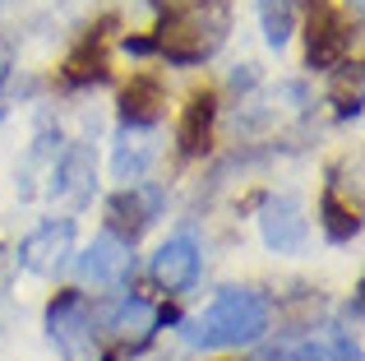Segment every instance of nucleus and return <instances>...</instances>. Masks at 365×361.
I'll return each mask as SVG.
<instances>
[{
	"label": "nucleus",
	"mask_w": 365,
	"mask_h": 361,
	"mask_svg": "<svg viewBox=\"0 0 365 361\" xmlns=\"http://www.w3.org/2000/svg\"><path fill=\"white\" fill-rule=\"evenodd\" d=\"M199 278V245L195 236H171L158 255H153V283L162 292H185Z\"/></svg>",
	"instance_id": "nucleus-7"
},
{
	"label": "nucleus",
	"mask_w": 365,
	"mask_h": 361,
	"mask_svg": "<svg viewBox=\"0 0 365 361\" xmlns=\"http://www.w3.org/2000/svg\"><path fill=\"white\" fill-rule=\"evenodd\" d=\"M111 329H116L120 338H130V343H143V338L158 329V310H153L148 301L130 297V301H120V306H116V315H111Z\"/></svg>",
	"instance_id": "nucleus-12"
},
{
	"label": "nucleus",
	"mask_w": 365,
	"mask_h": 361,
	"mask_svg": "<svg viewBox=\"0 0 365 361\" xmlns=\"http://www.w3.org/2000/svg\"><path fill=\"white\" fill-rule=\"evenodd\" d=\"M213 116H217V98L213 93H195L180 116V148L185 153H204L208 148V135H213Z\"/></svg>",
	"instance_id": "nucleus-11"
},
{
	"label": "nucleus",
	"mask_w": 365,
	"mask_h": 361,
	"mask_svg": "<svg viewBox=\"0 0 365 361\" xmlns=\"http://www.w3.org/2000/svg\"><path fill=\"white\" fill-rule=\"evenodd\" d=\"M347 19L329 5V0H314L310 9V65H338L347 56Z\"/></svg>",
	"instance_id": "nucleus-8"
},
{
	"label": "nucleus",
	"mask_w": 365,
	"mask_h": 361,
	"mask_svg": "<svg viewBox=\"0 0 365 361\" xmlns=\"http://www.w3.org/2000/svg\"><path fill=\"white\" fill-rule=\"evenodd\" d=\"M153 158H158L153 126H125L120 139H116V153H111V172H116V180L134 185V180H139V176L153 167Z\"/></svg>",
	"instance_id": "nucleus-9"
},
{
	"label": "nucleus",
	"mask_w": 365,
	"mask_h": 361,
	"mask_svg": "<svg viewBox=\"0 0 365 361\" xmlns=\"http://www.w3.org/2000/svg\"><path fill=\"white\" fill-rule=\"evenodd\" d=\"M46 329H51V343L65 352V361H93V357H98V343H93V320L83 315V301L74 297V292H65V297L51 306Z\"/></svg>",
	"instance_id": "nucleus-3"
},
{
	"label": "nucleus",
	"mask_w": 365,
	"mask_h": 361,
	"mask_svg": "<svg viewBox=\"0 0 365 361\" xmlns=\"http://www.w3.org/2000/svg\"><path fill=\"white\" fill-rule=\"evenodd\" d=\"M282 361H333V352H324V347L305 343V347H296V352H292V357H282Z\"/></svg>",
	"instance_id": "nucleus-15"
},
{
	"label": "nucleus",
	"mask_w": 365,
	"mask_h": 361,
	"mask_svg": "<svg viewBox=\"0 0 365 361\" xmlns=\"http://www.w3.org/2000/svg\"><path fill=\"white\" fill-rule=\"evenodd\" d=\"M70 250H74V223L70 218H56V223H42L33 236H28L24 250H19V260H24L33 273H56L65 260H70Z\"/></svg>",
	"instance_id": "nucleus-5"
},
{
	"label": "nucleus",
	"mask_w": 365,
	"mask_h": 361,
	"mask_svg": "<svg viewBox=\"0 0 365 361\" xmlns=\"http://www.w3.org/2000/svg\"><path fill=\"white\" fill-rule=\"evenodd\" d=\"M227 28H232V14H227L222 0H190L185 9L162 19L158 28V51L176 65H195L208 61V56L222 46Z\"/></svg>",
	"instance_id": "nucleus-1"
},
{
	"label": "nucleus",
	"mask_w": 365,
	"mask_h": 361,
	"mask_svg": "<svg viewBox=\"0 0 365 361\" xmlns=\"http://www.w3.org/2000/svg\"><path fill=\"white\" fill-rule=\"evenodd\" d=\"M268 329V301L250 288H227L204 315L190 325L195 347H245Z\"/></svg>",
	"instance_id": "nucleus-2"
},
{
	"label": "nucleus",
	"mask_w": 365,
	"mask_h": 361,
	"mask_svg": "<svg viewBox=\"0 0 365 361\" xmlns=\"http://www.w3.org/2000/svg\"><path fill=\"white\" fill-rule=\"evenodd\" d=\"M162 107H167V93H162V83H158V79H148V74L130 79V88L120 93L125 126H153Z\"/></svg>",
	"instance_id": "nucleus-10"
},
{
	"label": "nucleus",
	"mask_w": 365,
	"mask_h": 361,
	"mask_svg": "<svg viewBox=\"0 0 365 361\" xmlns=\"http://www.w3.org/2000/svg\"><path fill=\"white\" fill-rule=\"evenodd\" d=\"M259 24L268 46H287V37L296 33V0H259Z\"/></svg>",
	"instance_id": "nucleus-13"
},
{
	"label": "nucleus",
	"mask_w": 365,
	"mask_h": 361,
	"mask_svg": "<svg viewBox=\"0 0 365 361\" xmlns=\"http://www.w3.org/2000/svg\"><path fill=\"white\" fill-rule=\"evenodd\" d=\"M333 361H361V352H356L351 343H342V347H338V357H333Z\"/></svg>",
	"instance_id": "nucleus-16"
},
{
	"label": "nucleus",
	"mask_w": 365,
	"mask_h": 361,
	"mask_svg": "<svg viewBox=\"0 0 365 361\" xmlns=\"http://www.w3.org/2000/svg\"><path fill=\"white\" fill-rule=\"evenodd\" d=\"M356 213L351 208L338 204V195H324V232L333 236V241H347V236H356Z\"/></svg>",
	"instance_id": "nucleus-14"
},
{
	"label": "nucleus",
	"mask_w": 365,
	"mask_h": 361,
	"mask_svg": "<svg viewBox=\"0 0 365 361\" xmlns=\"http://www.w3.org/2000/svg\"><path fill=\"white\" fill-rule=\"evenodd\" d=\"M259 232H264V245L277 255H292L305 245V236H310V218L301 213V204L296 199H268L264 213H259Z\"/></svg>",
	"instance_id": "nucleus-4"
},
{
	"label": "nucleus",
	"mask_w": 365,
	"mask_h": 361,
	"mask_svg": "<svg viewBox=\"0 0 365 361\" xmlns=\"http://www.w3.org/2000/svg\"><path fill=\"white\" fill-rule=\"evenodd\" d=\"M83 278L88 283H102V288H120L134 269V255H130V241H120L116 232H102L98 241L88 245V255L79 260Z\"/></svg>",
	"instance_id": "nucleus-6"
}]
</instances>
